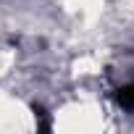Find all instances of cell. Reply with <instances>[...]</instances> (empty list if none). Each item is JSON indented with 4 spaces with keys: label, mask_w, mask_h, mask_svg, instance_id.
<instances>
[{
    "label": "cell",
    "mask_w": 134,
    "mask_h": 134,
    "mask_svg": "<svg viewBox=\"0 0 134 134\" xmlns=\"http://www.w3.org/2000/svg\"><path fill=\"white\" fill-rule=\"evenodd\" d=\"M69 5L79 13H92V11H97L100 0H69Z\"/></svg>",
    "instance_id": "obj_3"
},
{
    "label": "cell",
    "mask_w": 134,
    "mask_h": 134,
    "mask_svg": "<svg viewBox=\"0 0 134 134\" xmlns=\"http://www.w3.org/2000/svg\"><path fill=\"white\" fill-rule=\"evenodd\" d=\"M34 126L29 108L8 95H0V131H26Z\"/></svg>",
    "instance_id": "obj_2"
},
{
    "label": "cell",
    "mask_w": 134,
    "mask_h": 134,
    "mask_svg": "<svg viewBox=\"0 0 134 134\" xmlns=\"http://www.w3.org/2000/svg\"><path fill=\"white\" fill-rule=\"evenodd\" d=\"M55 126L66 131H95L103 126V110L92 103H74L55 116Z\"/></svg>",
    "instance_id": "obj_1"
}]
</instances>
